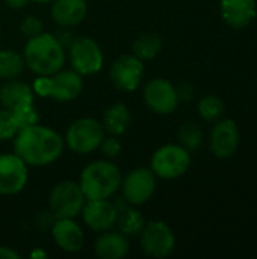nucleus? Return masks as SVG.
Returning <instances> with one entry per match:
<instances>
[{"mask_svg": "<svg viewBox=\"0 0 257 259\" xmlns=\"http://www.w3.org/2000/svg\"><path fill=\"white\" fill-rule=\"evenodd\" d=\"M14 150L27 165L44 167L59 159L64 152V140L56 131L36 123L15 134Z\"/></svg>", "mask_w": 257, "mask_h": 259, "instance_id": "1", "label": "nucleus"}, {"mask_svg": "<svg viewBox=\"0 0 257 259\" xmlns=\"http://www.w3.org/2000/svg\"><path fill=\"white\" fill-rule=\"evenodd\" d=\"M26 67L38 76H52L65 64V50L62 42L52 33L42 32L29 41L23 50Z\"/></svg>", "mask_w": 257, "mask_h": 259, "instance_id": "2", "label": "nucleus"}, {"mask_svg": "<svg viewBox=\"0 0 257 259\" xmlns=\"http://www.w3.org/2000/svg\"><path fill=\"white\" fill-rule=\"evenodd\" d=\"M121 182L123 175L114 162L94 161L82 170L79 185L86 200H97L114 196L121 188Z\"/></svg>", "mask_w": 257, "mask_h": 259, "instance_id": "3", "label": "nucleus"}, {"mask_svg": "<svg viewBox=\"0 0 257 259\" xmlns=\"http://www.w3.org/2000/svg\"><path fill=\"white\" fill-rule=\"evenodd\" d=\"M105 138V127L95 118L83 117L71 123L65 134V143L74 153L86 155L97 150Z\"/></svg>", "mask_w": 257, "mask_h": 259, "instance_id": "4", "label": "nucleus"}, {"mask_svg": "<svg viewBox=\"0 0 257 259\" xmlns=\"http://www.w3.org/2000/svg\"><path fill=\"white\" fill-rule=\"evenodd\" d=\"M85 202L86 197L80 185L73 181H62L56 184L48 196L50 211L55 215V219L77 217L82 212Z\"/></svg>", "mask_w": 257, "mask_h": 259, "instance_id": "5", "label": "nucleus"}, {"mask_svg": "<svg viewBox=\"0 0 257 259\" xmlns=\"http://www.w3.org/2000/svg\"><path fill=\"white\" fill-rule=\"evenodd\" d=\"M71 68L80 76H91L101 70L105 56L98 42L89 36H77L71 39L68 47Z\"/></svg>", "mask_w": 257, "mask_h": 259, "instance_id": "6", "label": "nucleus"}, {"mask_svg": "<svg viewBox=\"0 0 257 259\" xmlns=\"http://www.w3.org/2000/svg\"><path fill=\"white\" fill-rule=\"evenodd\" d=\"M191 164V156L180 144H165L151 156V170L156 178L177 179L186 173Z\"/></svg>", "mask_w": 257, "mask_h": 259, "instance_id": "7", "label": "nucleus"}, {"mask_svg": "<svg viewBox=\"0 0 257 259\" xmlns=\"http://www.w3.org/2000/svg\"><path fill=\"white\" fill-rule=\"evenodd\" d=\"M123 199L127 205L139 206L147 203L156 190V175L151 168L139 167L132 170L121 182Z\"/></svg>", "mask_w": 257, "mask_h": 259, "instance_id": "8", "label": "nucleus"}, {"mask_svg": "<svg viewBox=\"0 0 257 259\" xmlns=\"http://www.w3.org/2000/svg\"><path fill=\"white\" fill-rule=\"evenodd\" d=\"M139 243L145 255L153 258H165L174 250L176 237L167 223L155 220L145 223L142 232L139 234Z\"/></svg>", "mask_w": 257, "mask_h": 259, "instance_id": "9", "label": "nucleus"}, {"mask_svg": "<svg viewBox=\"0 0 257 259\" xmlns=\"http://www.w3.org/2000/svg\"><path fill=\"white\" fill-rule=\"evenodd\" d=\"M111 82L121 91H135L144 77V64L133 53L118 56L111 65Z\"/></svg>", "mask_w": 257, "mask_h": 259, "instance_id": "10", "label": "nucleus"}, {"mask_svg": "<svg viewBox=\"0 0 257 259\" xmlns=\"http://www.w3.org/2000/svg\"><path fill=\"white\" fill-rule=\"evenodd\" d=\"M145 105L159 115L171 114L179 103L176 87L162 77H156L147 82L142 93Z\"/></svg>", "mask_w": 257, "mask_h": 259, "instance_id": "11", "label": "nucleus"}, {"mask_svg": "<svg viewBox=\"0 0 257 259\" xmlns=\"http://www.w3.org/2000/svg\"><path fill=\"white\" fill-rule=\"evenodd\" d=\"M27 164L15 153L0 155V196L20 193L27 184Z\"/></svg>", "mask_w": 257, "mask_h": 259, "instance_id": "12", "label": "nucleus"}, {"mask_svg": "<svg viewBox=\"0 0 257 259\" xmlns=\"http://www.w3.org/2000/svg\"><path fill=\"white\" fill-rule=\"evenodd\" d=\"M80 214L89 229L95 232H105L115 226L118 209L115 203L109 202L108 199H97L86 200Z\"/></svg>", "mask_w": 257, "mask_h": 259, "instance_id": "13", "label": "nucleus"}, {"mask_svg": "<svg viewBox=\"0 0 257 259\" xmlns=\"http://www.w3.org/2000/svg\"><path fill=\"white\" fill-rule=\"evenodd\" d=\"M83 90V76L71 70H59L48 76V97L56 102H71Z\"/></svg>", "mask_w": 257, "mask_h": 259, "instance_id": "14", "label": "nucleus"}, {"mask_svg": "<svg viewBox=\"0 0 257 259\" xmlns=\"http://www.w3.org/2000/svg\"><path fill=\"white\" fill-rule=\"evenodd\" d=\"M239 146V129L238 124L226 118L217 123L211 132V152L220 158L227 159L235 155Z\"/></svg>", "mask_w": 257, "mask_h": 259, "instance_id": "15", "label": "nucleus"}, {"mask_svg": "<svg viewBox=\"0 0 257 259\" xmlns=\"http://www.w3.org/2000/svg\"><path fill=\"white\" fill-rule=\"evenodd\" d=\"M52 235L58 247L68 253L82 250L85 243L83 231L73 219H56L52 225Z\"/></svg>", "mask_w": 257, "mask_h": 259, "instance_id": "16", "label": "nucleus"}, {"mask_svg": "<svg viewBox=\"0 0 257 259\" xmlns=\"http://www.w3.org/2000/svg\"><path fill=\"white\" fill-rule=\"evenodd\" d=\"M221 15L223 20L235 27H247L256 17V0H221Z\"/></svg>", "mask_w": 257, "mask_h": 259, "instance_id": "17", "label": "nucleus"}, {"mask_svg": "<svg viewBox=\"0 0 257 259\" xmlns=\"http://www.w3.org/2000/svg\"><path fill=\"white\" fill-rule=\"evenodd\" d=\"M88 14L86 0H53L52 17L61 27L77 26Z\"/></svg>", "mask_w": 257, "mask_h": 259, "instance_id": "18", "label": "nucleus"}, {"mask_svg": "<svg viewBox=\"0 0 257 259\" xmlns=\"http://www.w3.org/2000/svg\"><path fill=\"white\" fill-rule=\"evenodd\" d=\"M129 238L114 231H105L94 244V253L101 259H121L129 253Z\"/></svg>", "mask_w": 257, "mask_h": 259, "instance_id": "19", "label": "nucleus"}, {"mask_svg": "<svg viewBox=\"0 0 257 259\" xmlns=\"http://www.w3.org/2000/svg\"><path fill=\"white\" fill-rule=\"evenodd\" d=\"M29 103H33V90L27 83L12 79V80H8V83H5L0 88L2 108L11 111L18 106L29 105Z\"/></svg>", "mask_w": 257, "mask_h": 259, "instance_id": "20", "label": "nucleus"}, {"mask_svg": "<svg viewBox=\"0 0 257 259\" xmlns=\"http://www.w3.org/2000/svg\"><path fill=\"white\" fill-rule=\"evenodd\" d=\"M132 123V114L129 108L123 103L111 105L103 115V127L109 135H123Z\"/></svg>", "mask_w": 257, "mask_h": 259, "instance_id": "21", "label": "nucleus"}, {"mask_svg": "<svg viewBox=\"0 0 257 259\" xmlns=\"http://www.w3.org/2000/svg\"><path fill=\"white\" fill-rule=\"evenodd\" d=\"M115 226H118V231L121 234H124L127 238L130 237H138L144 226H145V220H144V215L136 211L135 208L130 206H126L123 209H118V217H117V223Z\"/></svg>", "mask_w": 257, "mask_h": 259, "instance_id": "22", "label": "nucleus"}, {"mask_svg": "<svg viewBox=\"0 0 257 259\" xmlns=\"http://www.w3.org/2000/svg\"><path fill=\"white\" fill-rule=\"evenodd\" d=\"M162 50V38L158 33H144L132 44V53L141 61L155 59Z\"/></svg>", "mask_w": 257, "mask_h": 259, "instance_id": "23", "label": "nucleus"}, {"mask_svg": "<svg viewBox=\"0 0 257 259\" xmlns=\"http://www.w3.org/2000/svg\"><path fill=\"white\" fill-rule=\"evenodd\" d=\"M26 64L23 55L15 50H0V79L12 80L21 76Z\"/></svg>", "mask_w": 257, "mask_h": 259, "instance_id": "24", "label": "nucleus"}, {"mask_svg": "<svg viewBox=\"0 0 257 259\" xmlns=\"http://www.w3.org/2000/svg\"><path fill=\"white\" fill-rule=\"evenodd\" d=\"M177 140L179 144L186 149L189 153L198 150V147L203 143V131L197 123L188 121L185 124H182V127L177 132Z\"/></svg>", "mask_w": 257, "mask_h": 259, "instance_id": "25", "label": "nucleus"}, {"mask_svg": "<svg viewBox=\"0 0 257 259\" xmlns=\"http://www.w3.org/2000/svg\"><path fill=\"white\" fill-rule=\"evenodd\" d=\"M9 112H11V117H12V121H14L17 132L24 129V127H29L32 124H36L39 121V112L33 103L18 106L15 109H11Z\"/></svg>", "mask_w": 257, "mask_h": 259, "instance_id": "26", "label": "nucleus"}, {"mask_svg": "<svg viewBox=\"0 0 257 259\" xmlns=\"http://www.w3.org/2000/svg\"><path fill=\"white\" fill-rule=\"evenodd\" d=\"M198 112L208 121H215L224 114V103L217 96H206L198 102Z\"/></svg>", "mask_w": 257, "mask_h": 259, "instance_id": "27", "label": "nucleus"}, {"mask_svg": "<svg viewBox=\"0 0 257 259\" xmlns=\"http://www.w3.org/2000/svg\"><path fill=\"white\" fill-rule=\"evenodd\" d=\"M42 29H44L42 21L38 17H35V15H27L20 23V32L24 36H27V38H33V36L42 33L44 32Z\"/></svg>", "mask_w": 257, "mask_h": 259, "instance_id": "28", "label": "nucleus"}, {"mask_svg": "<svg viewBox=\"0 0 257 259\" xmlns=\"http://www.w3.org/2000/svg\"><path fill=\"white\" fill-rule=\"evenodd\" d=\"M15 134H17V129L14 126L9 109L0 108V141L11 140L15 137Z\"/></svg>", "mask_w": 257, "mask_h": 259, "instance_id": "29", "label": "nucleus"}, {"mask_svg": "<svg viewBox=\"0 0 257 259\" xmlns=\"http://www.w3.org/2000/svg\"><path fill=\"white\" fill-rule=\"evenodd\" d=\"M100 149L103 152V155L109 159L112 158H117L121 152V143L118 141V138L115 135H109L108 138L105 137L101 144H100Z\"/></svg>", "mask_w": 257, "mask_h": 259, "instance_id": "30", "label": "nucleus"}, {"mask_svg": "<svg viewBox=\"0 0 257 259\" xmlns=\"http://www.w3.org/2000/svg\"><path fill=\"white\" fill-rule=\"evenodd\" d=\"M176 91H177L179 100H183V102H189V100L194 97V94H195V90H194V87H192L189 82L180 83V85L176 88Z\"/></svg>", "mask_w": 257, "mask_h": 259, "instance_id": "31", "label": "nucleus"}, {"mask_svg": "<svg viewBox=\"0 0 257 259\" xmlns=\"http://www.w3.org/2000/svg\"><path fill=\"white\" fill-rule=\"evenodd\" d=\"M0 259H20V255L8 246H0Z\"/></svg>", "mask_w": 257, "mask_h": 259, "instance_id": "32", "label": "nucleus"}, {"mask_svg": "<svg viewBox=\"0 0 257 259\" xmlns=\"http://www.w3.org/2000/svg\"><path fill=\"white\" fill-rule=\"evenodd\" d=\"M30 0H5V5L9 9H23Z\"/></svg>", "mask_w": 257, "mask_h": 259, "instance_id": "33", "label": "nucleus"}, {"mask_svg": "<svg viewBox=\"0 0 257 259\" xmlns=\"http://www.w3.org/2000/svg\"><path fill=\"white\" fill-rule=\"evenodd\" d=\"M30 256H32V258H45L47 253L42 252V250H33V252L30 253Z\"/></svg>", "mask_w": 257, "mask_h": 259, "instance_id": "34", "label": "nucleus"}, {"mask_svg": "<svg viewBox=\"0 0 257 259\" xmlns=\"http://www.w3.org/2000/svg\"><path fill=\"white\" fill-rule=\"evenodd\" d=\"M30 2H36V3H50L53 0H30Z\"/></svg>", "mask_w": 257, "mask_h": 259, "instance_id": "35", "label": "nucleus"}]
</instances>
